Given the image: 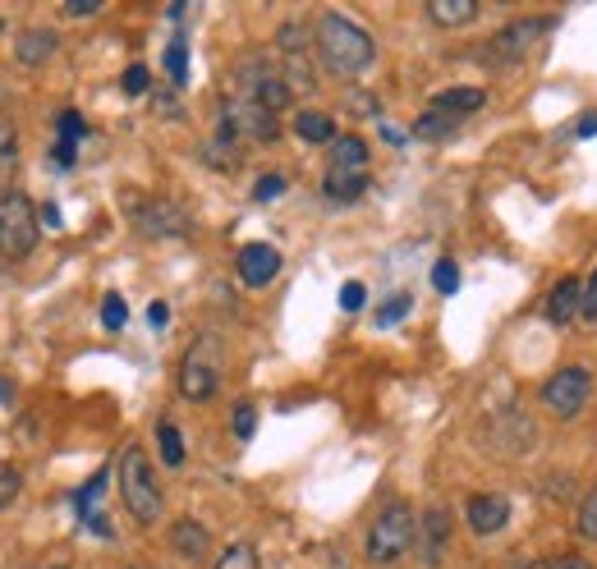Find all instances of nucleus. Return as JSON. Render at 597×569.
Instances as JSON below:
<instances>
[{
    "mask_svg": "<svg viewBox=\"0 0 597 569\" xmlns=\"http://www.w3.org/2000/svg\"><path fill=\"white\" fill-rule=\"evenodd\" d=\"M313 47H317L322 65L331 73H341V79H354V73H363L372 60H378V42H372V32L363 23H354L350 14H341V10H326L317 19Z\"/></svg>",
    "mask_w": 597,
    "mask_h": 569,
    "instance_id": "obj_1",
    "label": "nucleus"
},
{
    "mask_svg": "<svg viewBox=\"0 0 597 569\" xmlns=\"http://www.w3.org/2000/svg\"><path fill=\"white\" fill-rule=\"evenodd\" d=\"M116 482H120V501H125V510L134 514V523L153 528V523L162 519L166 501H162V482H157L153 460H147L143 445H125L120 464H116Z\"/></svg>",
    "mask_w": 597,
    "mask_h": 569,
    "instance_id": "obj_2",
    "label": "nucleus"
},
{
    "mask_svg": "<svg viewBox=\"0 0 597 569\" xmlns=\"http://www.w3.org/2000/svg\"><path fill=\"white\" fill-rule=\"evenodd\" d=\"M414 528L419 523H414V510H409V501H386L378 510V519H372V528H368V542H363L368 565L386 569V565L404 560V551L414 547Z\"/></svg>",
    "mask_w": 597,
    "mask_h": 569,
    "instance_id": "obj_3",
    "label": "nucleus"
},
{
    "mask_svg": "<svg viewBox=\"0 0 597 569\" xmlns=\"http://www.w3.org/2000/svg\"><path fill=\"white\" fill-rule=\"evenodd\" d=\"M588 400H593V372L584 363L556 367L542 382V409L551 413L556 423H575L579 413L588 409Z\"/></svg>",
    "mask_w": 597,
    "mask_h": 569,
    "instance_id": "obj_4",
    "label": "nucleus"
},
{
    "mask_svg": "<svg viewBox=\"0 0 597 569\" xmlns=\"http://www.w3.org/2000/svg\"><path fill=\"white\" fill-rule=\"evenodd\" d=\"M42 235L37 207L23 194H0V253L6 257H28Z\"/></svg>",
    "mask_w": 597,
    "mask_h": 569,
    "instance_id": "obj_5",
    "label": "nucleus"
},
{
    "mask_svg": "<svg viewBox=\"0 0 597 569\" xmlns=\"http://www.w3.org/2000/svg\"><path fill=\"white\" fill-rule=\"evenodd\" d=\"M216 386H221V372H216L212 345L203 340V345H194L189 354H184V363H179V395L189 404H203V400L216 395Z\"/></svg>",
    "mask_w": 597,
    "mask_h": 569,
    "instance_id": "obj_6",
    "label": "nucleus"
},
{
    "mask_svg": "<svg viewBox=\"0 0 597 569\" xmlns=\"http://www.w3.org/2000/svg\"><path fill=\"white\" fill-rule=\"evenodd\" d=\"M547 28H551V19H515V23H506V28L492 37V56L506 60V65L525 60V56L542 42V37H547Z\"/></svg>",
    "mask_w": 597,
    "mask_h": 569,
    "instance_id": "obj_7",
    "label": "nucleus"
},
{
    "mask_svg": "<svg viewBox=\"0 0 597 569\" xmlns=\"http://www.w3.org/2000/svg\"><path fill=\"white\" fill-rule=\"evenodd\" d=\"M464 519H469V528L478 538H492L510 523V501L497 497V491H478V497L464 501Z\"/></svg>",
    "mask_w": 597,
    "mask_h": 569,
    "instance_id": "obj_8",
    "label": "nucleus"
},
{
    "mask_svg": "<svg viewBox=\"0 0 597 569\" xmlns=\"http://www.w3.org/2000/svg\"><path fill=\"white\" fill-rule=\"evenodd\" d=\"M235 267H239V281L248 290H263L281 276V253L272 244H244L239 257H235Z\"/></svg>",
    "mask_w": 597,
    "mask_h": 569,
    "instance_id": "obj_9",
    "label": "nucleus"
},
{
    "mask_svg": "<svg viewBox=\"0 0 597 569\" xmlns=\"http://www.w3.org/2000/svg\"><path fill=\"white\" fill-rule=\"evenodd\" d=\"M134 225L147 239H175V235H189V216H184L175 203H143Z\"/></svg>",
    "mask_w": 597,
    "mask_h": 569,
    "instance_id": "obj_10",
    "label": "nucleus"
},
{
    "mask_svg": "<svg viewBox=\"0 0 597 569\" xmlns=\"http://www.w3.org/2000/svg\"><path fill=\"white\" fill-rule=\"evenodd\" d=\"M482 106H488V92H482V88H446V92H437L428 101V110H437V116L456 120V125H464L469 116H478Z\"/></svg>",
    "mask_w": 597,
    "mask_h": 569,
    "instance_id": "obj_11",
    "label": "nucleus"
},
{
    "mask_svg": "<svg viewBox=\"0 0 597 569\" xmlns=\"http://www.w3.org/2000/svg\"><path fill=\"white\" fill-rule=\"evenodd\" d=\"M446 542H451V514L437 506V510H428V514L419 519V551H423V565H428V569L441 565Z\"/></svg>",
    "mask_w": 597,
    "mask_h": 569,
    "instance_id": "obj_12",
    "label": "nucleus"
},
{
    "mask_svg": "<svg viewBox=\"0 0 597 569\" xmlns=\"http://www.w3.org/2000/svg\"><path fill=\"white\" fill-rule=\"evenodd\" d=\"M579 303H584L579 276H561V281H556V290L547 294V322L551 326H570L579 317Z\"/></svg>",
    "mask_w": 597,
    "mask_h": 569,
    "instance_id": "obj_13",
    "label": "nucleus"
},
{
    "mask_svg": "<svg viewBox=\"0 0 597 569\" xmlns=\"http://www.w3.org/2000/svg\"><path fill=\"white\" fill-rule=\"evenodd\" d=\"M170 551L179 556V560H207V551H212V533L198 523V519H179L175 528H170Z\"/></svg>",
    "mask_w": 597,
    "mask_h": 569,
    "instance_id": "obj_14",
    "label": "nucleus"
},
{
    "mask_svg": "<svg viewBox=\"0 0 597 569\" xmlns=\"http://www.w3.org/2000/svg\"><path fill=\"white\" fill-rule=\"evenodd\" d=\"M326 170H341V175H368V143L354 138V134H335L331 143V157H326Z\"/></svg>",
    "mask_w": 597,
    "mask_h": 569,
    "instance_id": "obj_15",
    "label": "nucleus"
},
{
    "mask_svg": "<svg viewBox=\"0 0 597 569\" xmlns=\"http://www.w3.org/2000/svg\"><path fill=\"white\" fill-rule=\"evenodd\" d=\"M51 56H56V32H47V28H28V32L14 37V60H19V65L37 69V65H47Z\"/></svg>",
    "mask_w": 597,
    "mask_h": 569,
    "instance_id": "obj_16",
    "label": "nucleus"
},
{
    "mask_svg": "<svg viewBox=\"0 0 597 569\" xmlns=\"http://www.w3.org/2000/svg\"><path fill=\"white\" fill-rule=\"evenodd\" d=\"M428 19L437 28H464L478 19V0H428Z\"/></svg>",
    "mask_w": 597,
    "mask_h": 569,
    "instance_id": "obj_17",
    "label": "nucleus"
},
{
    "mask_svg": "<svg viewBox=\"0 0 597 569\" xmlns=\"http://www.w3.org/2000/svg\"><path fill=\"white\" fill-rule=\"evenodd\" d=\"M294 134L304 143H335V120L326 110H298L294 116Z\"/></svg>",
    "mask_w": 597,
    "mask_h": 569,
    "instance_id": "obj_18",
    "label": "nucleus"
},
{
    "mask_svg": "<svg viewBox=\"0 0 597 569\" xmlns=\"http://www.w3.org/2000/svg\"><path fill=\"white\" fill-rule=\"evenodd\" d=\"M326 198L331 203H354L368 194V175H341V170H326Z\"/></svg>",
    "mask_w": 597,
    "mask_h": 569,
    "instance_id": "obj_19",
    "label": "nucleus"
},
{
    "mask_svg": "<svg viewBox=\"0 0 597 569\" xmlns=\"http://www.w3.org/2000/svg\"><path fill=\"white\" fill-rule=\"evenodd\" d=\"M157 441H162V464L166 469H179L184 464V436H179V428L170 419L157 423Z\"/></svg>",
    "mask_w": 597,
    "mask_h": 569,
    "instance_id": "obj_20",
    "label": "nucleus"
},
{
    "mask_svg": "<svg viewBox=\"0 0 597 569\" xmlns=\"http://www.w3.org/2000/svg\"><path fill=\"white\" fill-rule=\"evenodd\" d=\"M212 569H263V560H257V547H248V542H235V547H226L216 556V565Z\"/></svg>",
    "mask_w": 597,
    "mask_h": 569,
    "instance_id": "obj_21",
    "label": "nucleus"
},
{
    "mask_svg": "<svg viewBox=\"0 0 597 569\" xmlns=\"http://www.w3.org/2000/svg\"><path fill=\"white\" fill-rule=\"evenodd\" d=\"M460 125L456 120H446V116H437V110H423L419 116V125H414V134L423 138V143H441V138H451Z\"/></svg>",
    "mask_w": 597,
    "mask_h": 569,
    "instance_id": "obj_22",
    "label": "nucleus"
},
{
    "mask_svg": "<svg viewBox=\"0 0 597 569\" xmlns=\"http://www.w3.org/2000/svg\"><path fill=\"white\" fill-rule=\"evenodd\" d=\"M575 533L584 542H597V487L579 501V514H575Z\"/></svg>",
    "mask_w": 597,
    "mask_h": 569,
    "instance_id": "obj_23",
    "label": "nucleus"
},
{
    "mask_svg": "<svg viewBox=\"0 0 597 569\" xmlns=\"http://www.w3.org/2000/svg\"><path fill=\"white\" fill-rule=\"evenodd\" d=\"M166 73H170V84L189 79V42H184V37H175V42L166 47Z\"/></svg>",
    "mask_w": 597,
    "mask_h": 569,
    "instance_id": "obj_24",
    "label": "nucleus"
},
{
    "mask_svg": "<svg viewBox=\"0 0 597 569\" xmlns=\"http://www.w3.org/2000/svg\"><path fill=\"white\" fill-rule=\"evenodd\" d=\"M432 285H437V294H456L460 290V267L451 257H441L437 267H432Z\"/></svg>",
    "mask_w": 597,
    "mask_h": 569,
    "instance_id": "obj_25",
    "label": "nucleus"
},
{
    "mask_svg": "<svg viewBox=\"0 0 597 569\" xmlns=\"http://www.w3.org/2000/svg\"><path fill=\"white\" fill-rule=\"evenodd\" d=\"M125 322H129L125 298H120V294H106V303H101V326H106V331H120Z\"/></svg>",
    "mask_w": 597,
    "mask_h": 569,
    "instance_id": "obj_26",
    "label": "nucleus"
},
{
    "mask_svg": "<svg viewBox=\"0 0 597 569\" xmlns=\"http://www.w3.org/2000/svg\"><path fill=\"white\" fill-rule=\"evenodd\" d=\"M14 161H19V134L10 125H0V179L10 175Z\"/></svg>",
    "mask_w": 597,
    "mask_h": 569,
    "instance_id": "obj_27",
    "label": "nucleus"
},
{
    "mask_svg": "<svg viewBox=\"0 0 597 569\" xmlns=\"http://www.w3.org/2000/svg\"><path fill=\"white\" fill-rule=\"evenodd\" d=\"M23 491V478H19V469H10V464H0V510L6 506H14V497Z\"/></svg>",
    "mask_w": 597,
    "mask_h": 569,
    "instance_id": "obj_28",
    "label": "nucleus"
},
{
    "mask_svg": "<svg viewBox=\"0 0 597 569\" xmlns=\"http://www.w3.org/2000/svg\"><path fill=\"white\" fill-rule=\"evenodd\" d=\"M409 308H414V298H409V294H395L391 303H382V308H378V326H391V322H400Z\"/></svg>",
    "mask_w": 597,
    "mask_h": 569,
    "instance_id": "obj_29",
    "label": "nucleus"
},
{
    "mask_svg": "<svg viewBox=\"0 0 597 569\" xmlns=\"http://www.w3.org/2000/svg\"><path fill=\"white\" fill-rule=\"evenodd\" d=\"M231 423H235V436H239V441H248V436L257 432V409H253L248 400H244V404H235V419H231Z\"/></svg>",
    "mask_w": 597,
    "mask_h": 569,
    "instance_id": "obj_30",
    "label": "nucleus"
},
{
    "mask_svg": "<svg viewBox=\"0 0 597 569\" xmlns=\"http://www.w3.org/2000/svg\"><path fill=\"white\" fill-rule=\"evenodd\" d=\"M281 194H285V175H263V179H257V188H253L257 203H272V198H281Z\"/></svg>",
    "mask_w": 597,
    "mask_h": 569,
    "instance_id": "obj_31",
    "label": "nucleus"
},
{
    "mask_svg": "<svg viewBox=\"0 0 597 569\" xmlns=\"http://www.w3.org/2000/svg\"><path fill=\"white\" fill-rule=\"evenodd\" d=\"M120 84H125V92H129V97H143V92H147V84H153V79H147V69H143V65H129Z\"/></svg>",
    "mask_w": 597,
    "mask_h": 569,
    "instance_id": "obj_32",
    "label": "nucleus"
},
{
    "mask_svg": "<svg viewBox=\"0 0 597 569\" xmlns=\"http://www.w3.org/2000/svg\"><path fill=\"white\" fill-rule=\"evenodd\" d=\"M363 298H368V290H363L359 281H345V285H341V308H345V313H359Z\"/></svg>",
    "mask_w": 597,
    "mask_h": 569,
    "instance_id": "obj_33",
    "label": "nucleus"
},
{
    "mask_svg": "<svg viewBox=\"0 0 597 569\" xmlns=\"http://www.w3.org/2000/svg\"><path fill=\"white\" fill-rule=\"evenodd\" d=\"M579 313H584L588 322H597V272L584 281V303H579Z\"/></svg>",
    "mask_w": 597,
    "mask_h": 569,
    "instance_id": "obj_34",
    "label": "nucleus"
},
{
    "mask_svg": "<svg viewBox=\"0 0 597 569\" xmlns=\"http://www.w3.org/2000/svg\"><path fill=\"white\" fill-rule=\"evenodd\" d=\"M79 134H84V116H79V110H65V116H60V138L74 143Z\"/></svg>",
    "mask_w": 597,
    "mask_h": 569,
    "instance_id": "obj_35",
    "label": "nucleus"
},
{
    "mask_svg": "<svg viewBox=\"0 0 597 569\" xmlns=\"http://www.w3.org/2000/svg\"><path fill=\"white\" fill-rule=\"evenodd\" d=\"M97 10H101V0H69L65 6L69 19H84V14H97Z\"/></svg>",
    "mask_w": 597,
    "mask_h": 569,
    "instance_id": "obj_36",
    "label": "nucleus"
},
{
    "mask_svg": "<svg viewBox=\"0 0 597 569\" xmlns=\"http://www.w3.org/2000/svg\"><path fill=\"white\" fill-rule=\"evenodd\" d=\"M79 143H65V138H56V147H51V157L60 161V166H74V157H79V151H74Z\"/></svg>",
    "mask_w": 597,
    "mask_h": 569,
    "instance_id": "obj_37",
    "label": "nucleus"
},
{
    "mask_svg": "<svg viewBox=\"0 0 597 569\" xmlns=\"http://www.w3.org/2000/svg\"><path fill=\"white\" fill-rule=\"evenodd\" d=\"M542 569H593L584 556H556V560H547Z\"/></svg>",
    "mask_w": 597,
    "mask_h": 569,
    "instance_id": "obj_38",
    "label": "nucleus"
},
{
    "mask_svg": "<svg viewBox=\"0 0 597 569\" xmlns=\"http://www.w3.org/2000/svg\"><path fill=\"white\" fill-rule=\"evenodd\" d=\"M147 322H153V326H166V322H170V308H166V303H153V308H147Z\"/></svg>",
    "mask_w": 597,
    "mask_h": 569,
    "instance_id": "obj_39",
    "label": "nucleus"
},
{
    "mask_svg": "<svg viewBox=\"0 0 597 569\" xmlns=\"http://www.w3.org/2000/svg\"><path fill=\"white\" fill-rule=\"evenodd\" d=\"M37 220H42V225H47V230H60V212H56L51 203H47L42 212H37Z\"/></svg>",
    "mask_w": 597,
    "mask_h": 569,
    "instance_id": "obj_40",
    "label": "nucleus"
},
{
    "mask_svg": "<svg viewBox=\"0 0 597 569\" xmlns=\"http://www.w3.org/2000/svg\"><path fill=\"white\" fill-rule=\"evenodd\" d=\"M575 134H579V138H593V134H597V110L579 120V129H575Z\"/></svg>",
    "mask_w": 597,
    "mask_h": 569,
    "instance_id": "obj_41",
    "label": "nucleus"
},
{
    "mask_svg": "<svg viewBox=\"0 0 597 569\" xmlns=\"http://www.w3.org/2000/svg\"><path fill=\"white\" fill-rule=\"evenodd\" d=\"M51 569H65V565H51Z\"/></svg>",
    "mask_w": 597,
    "mask_h": 569,
    "instance_id": "obj_42",
    "label": "nucleus"
}]
</instances>
